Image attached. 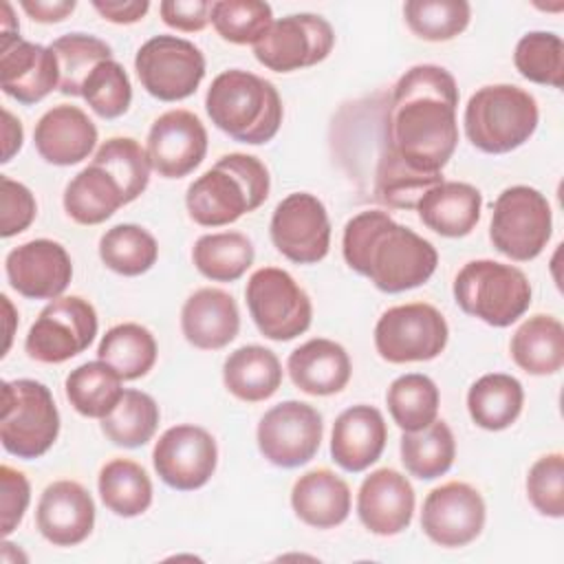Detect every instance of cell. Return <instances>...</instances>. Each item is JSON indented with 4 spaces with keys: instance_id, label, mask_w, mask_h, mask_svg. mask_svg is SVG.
Returning a JSON list of instances; mask_svg holds the SVG:
<instances>
[{
    "instance_id": "1",
    "label": "cell",
    "mask_w": 564,
    "mask_h": 564,
    "mask_svg": "<svg viewBox=\"0 0 564 564\" xmlns=\"http://www.w3.org/2000/svg\"><path fill=\"white\" fill-rule=\"evenodd\" d=\"M458 88L436 64L405 70L386 106L381 143L410 170L438 176L458 145Z\"/></svg>"
},
{
    "instance_id": "2",
    "label": "cell",
    "mask_w": 564,
    "mask_h": 564,
    "mask_svg": "<svg viewBox=\"0 0 564 564\" xmlns=\"http://www.w3.org/2000/svg\"><path fill=\"white\" fill-rule=\"evenodd\" d=\"M341 253L352 271L366 275L383 293L425 284L438 264V253L430 240L381 209L359 212L346 223Z\"/></svg>"
},
{
    "instance_id": "3",
    "label": "cell",
    "mask_w": 564,
    "mask_h": 564,
    "mask_svg": "<svg viewBox=\"0 0 564 564\" xmlns=\"http://www.w3.org/2000/svg\"><path fill=\"white\" fill-rule=\"evenodd\" d=\"M269 189L267 165L253 154L231 152L220 156L187 187L185 207L194 223L223 227L258 209L267 200Z\"/></svg>"
},
{
    "instance_id": "4",
    "label": "cell",
    "mask_w": 564,
    "mask_h": 564,
    "mask_svg": "<svg viewBox=\"0 0 564 564\" xmlns=\"http://www.w3.org/2000/svg\"><path fill=\"white\" fill-rule=\"evenodd\" d=\"M205 110L218 130L249 145L271 141L284 115L278 88L242 68H229L214 77L205 95Z\"/></svg>"
},
{
    "instance_id": "5",
    "label": "cell",
    "mask_w": 564,
    "mask_h": 564,
    "mask_svg": "<svg viewBox=\"0 0 564 564\" xmlns=\"http://www.w3.org/2000/svg\"><path fill=\"white\" fill-rule=\"evenodd\" d=\"M540 121L535 97L513 84L478 88L463 115L465 134L487 154H507L531 139Z\"/></svg>"
},
{
    "instance_id": "6",
    "label": "cell",
    "mask_w": 564,
    "mask_h": 564,
    "mask_svg": "<svg viewBox=\"0 0 564 564\" xmlns=\"http://www.w3.org/2000/svg\"><path fill=\"white\" fill-rule=\"evenodd\" d=\"M454 300L463 313L505 328L527 313L531 284L513 264L471 260L454 278Z\"/></svg>"
},
{
    "instance_id": "7",
    "label": "cell",
    "mask_w": 564,
    "mask_h": 564,
    "mask_svg": "<svg viewBox=\"0 0 564 564\" xmlns=\"http://www.w3.org/2000/svg\"><path fill=\"white\" fill-rule=\"evenodd\" d=\"M59 434V412L51 390L35 379L2 383L0 441L2 447L24 460L46 454Z\"/></svg>"
},
{
    "instance_id": "8",
    "label": "cell",
    "mask_w": 564,
    "mask_h": 564,
    "mask_svg": "<svg viewBox=\"0 0 564 564\" xmlns=\"http://www.w3.org/2000/svg\"><path fill=\"white\" fill-rule=\"evenodd\" d=\"M553 231V214L546 196L529 185H513L491 205V245L516 262L538 258Z\"/></svg>"
},
{
    "instance_id": "9",
    "label": "cell",
    "mask_w": 564,
    "mask_h": 564,
    "mask_svg": "<svg viewBox=\"0 0 564 564\" xmlns=\"http://www.w3.org/2000/svg\"><path fill=\"white\" fill-rule=\"evenodd\" d=\"M245 297L253 324L273 341L295 339L311 326V297L284 269L262 267L253 271Z\"/></svg>"
},
{
    "instance_id": "10",
    "label": "cell",
    "mask_w": 564,
    "mask_h": 564,
    "mask_svg": "<svg viewBox=\"0 0 564 564\" xmlns=\"http://www.w3.org/2000/svg\"><path fill=\"white\" fill-rule=\"evenodd\" d=\"M447 337L443 313L425 302L392 306L375 326V348L390 364L430 361L445 350Z\"/></svg>"
},
{
    "instance_id": "11",
    "label": "cell",
    "mask_w": 564,
    "mask_h": 564,
    "mask_svg": "<svg viewBox=\"0 0 564 564\" xmlns=\"http://www.w3.org/2000/svg\"><path fill=\"white\" fill-rule=\"evenodd\" d=\"M97 326V313L88 300L64 295L40 311L24 339V350L40 364H62L93 344Z\"/></svg>"
},
{
    "instance_id": "12",
    "label": "cell",
    "mask_w": 564,
    "mask_h": 564,
    "mask_svg": "<svg viewBox=\"0 0 564 564\" xmlns=\"http://www.w3.org/2000/svg\"><path fill=\"white\" fill-rule=\"evenodd\" d=\"M141 86L159 101H181L196 93L205 77L200 48L176 35H154L141 44L134 57Z\"/></svg>"
},
{
    "instance_id": "13",
    "label": "cell",
    "mask_w": 564,
    "mask_h": 564,
    "mask_svg": "<svg viewBox=\"0 0 564 564\" xmlns=\"http://www.w3.org/2000/svg\"><path fill=\"white\" fill-rule=\"evenodd\" d=\"M335 46V31L322 15L293 13L275 20L253 44L256 59L275 73L308 68L328 57Z\"/></svg>"
},
{
    "instance_id": "14",
    "label": "cell",
    "mask_w": 564,
    "mask_h": 564,
    "mask_svg": "<svg viewBox=\"0 0 564 564\" xmlns=\"http://www.w3.org/2000/svg\"><path fill=\"white\" fill-rule=\"evenodd\" d=\"M324 434L322 414L304 401H282L264 412L258 423V449L275 467L306 465L319 449Z\"/></svg>"
},
{
    "instance_id": "15",
    "label": "cell",
    "mask_w": 564,
    "mask_h": 564,
    "mask_svg": "<svg viewBox=\"0 0 564 564\" xmlns=\"http://www.w3.org/2000/svg\"><path fill=\"white\" fill-rule=\"evenodd\" d=\"M273 247L291 262L315 264L330 249V220L324 203L308 192L282 198L269 225Z\"/></svg>"
},
{
    "instance_id": "16",
    "label": "cell",
    "mask_w": 564,
    "mask_h": 564,
    "mask_svg": "<svg viewBox=\"0 0 564 564\" xmlns=\"http://www.w3.org/2000/svg\"><path fill=\"white\" fill-rule=\"evenodd\" d=\"M216 463V441L200 425L181 423L167 427L152 449V465L159 478L178 491H194L207 485Z\"/></svg>"
},
{
    "instance_id": "17",
    "label": "cell",
    "mask_w": 564,
    "mask_h": 564,
    "mask_svg": "<svg viewBox=\"0 0 564 564\" xmlns=\"http://www.w3.org/2000/svg\"><path fill=\"white\" fill-rule=\"evenodd\" d=\"M485 518L487 507L480 491L467 482L449 480L427 494L421 511V529L434 544L458 549L480 535Z\"/></svg>"
},
{
    "instance_id": "18",
    "label": "cell",
    "mask_w": 564,
    "mask_h": 564,
    "mask_svg": "<svg viewBox=\"0 0 564 564\" xmlns=\"http://www.w3.org/2000/svg\"><path fill=\"white\" fill-rule=\"evenodd\" d=\"M148 159L163 178H183L194 172L207 154V130L203 121L183 108L154 119L148 132Z\"/></svg>"
},
{
    "instance_id": "19",
    "label": "cell",
    "mask_w": 564,
    "mask_h": 564,
    "mask_svg": "<svg viewBox=\"0 0 564 564\" xmlns=\"http://www.w3.org/2000/svg\"><path fill=\"white\" fill-rule=\"evenodd\" d=\"M4 271L11 289L20 295L29 300H57L70 284L73 262L59 242L35 238L7 253Z\"/></svg>"
},
{
    "instance_id": "20",
    "label": "cell",
    "mask_w": 564,
    "mask_h": 564,
    "mask_svg": "<svg viewBox=\"0 0 564 564\" xmlns=\"http://www.w3.org/2000/svg\"><path fill=\"white\" fill-rule=\"evenodd\" d=\"M0 82L4 95L31 106L59 88V66L51 46L0 35Z\"/></svg>"
},
{
    "instance_id": "21",
    "label": "cell",
    "mask_w": 564,
    "mask_h": 564,
    "mask_svg": "<svg viewBox=\"0 0 564 564\" xmlns=\"http://www.w3.org/2000/svg\"><path fill=\"white\" fill-rule=\"evenodd\" d=\"M357 516L375 535L405 531L414 516V489L408 476L392 467H381L366 476L357 494Z\"/></svg>"
},
{
    "instance_id": "22",
    "label": "cell",
    "mask_w": 564,
    "mask_h": 564,
    "mask_svg": "<svg viewBox=\"0 0 564 564\" xmlns=\"http://www.w3.org/2000/svg\"><path fill=\"white\" fill-rule=\"evenodd\" d=\"M35 522L44 540L55 546L84 542L95 527V502L77 480H55L40 496Z\"/></svg>"
},
{
    "instance_id": "23",
    "label": "cell",
    "mask_w": 564,
    "mask_h": 564,
    "mask_svg": "<svg viewBox=\"0 0 564 564\" xmlns=\"http://www.w3.org/2000/svg\"><path fill=\"white\" fill-rule=\"evenodd\" d=\"M33 143L46 163L75 165L88 159L95 150L97 128L82 108L59 104L37 119Z\"/></svg>"
},
{
    "instance_id": "24",
    "label": "cell",
    "mask_w": 564,
    "mask_h": 564,
    "mask_svg": "<svg viewBox=\"0 0 564 564\" xmlns=\"http://www.w3.org/2000/svg\"><path fill=\"white\" fill-rule=\"evenodd\" d=\"M388 441L383 414L366 403L346 408L333 425L330 456L350 474H359L379 460Z\"/></svg>"
},
{
    "instance_id": "25",
    "label": "cell",
    "mask_w": 564,
    "mask_h": 564,
    "mask_svg": "<svg viewBox=\"0 0 564 564\" xmlns=\"http://www.w3.org/2000/svg\"><path fill=\"white\" fill-rule=\"evenodd\" d=\"M181 330L194 348H225L240 330L236 300L227 291L214 286L194 291L181 308Z\"/></svg>"
},
{
    "instance_id": "26",
    "label": "cell",
    "mask_w": 564,
    "mask_h": 564,
    "mask_svg": "<svg viewBox=\"0 0 564 564\" xmlns=\"http://www.w3.org/2000/svg\"><path fill=\"white\" fill-rule=\"evenodd\" d=\"M286 370L293 386L302 392L313 397H328L341 392L348 386L352 366L341 344L326 337H315L289 355Z\"/></svg>"
},
{
    "instance_id": "27",
    "label": "cell",
    "mask_w": 564,
    "mask_h": 564,
    "mask_svg": "<svg viewBox=\"0 0 564 564\" xmlns=\"http://www.w3.org/2000/svg\"><path fill=\"white\" fill-rule=\"evenodd\" d=\"M482 194L460 181H443L427 189L416 203L421 223L438 236L463 238L480 220Z\"/></svg>"
},
{
    "instance_id": "28",
    "label": "cell",
    "mask_w": 564,
    "mask_h": 564,
    "mask_svg": "<svg viewBox=\"0 0 564 564\" xmlns=\"http://www.w3.org/2000/svg\"><path fill=\"white\" fill-rule=\"evenodd\" d=\"M295 516L313 529H333L350 513V487L326 467L302 474L291 489Z\"/></svg>"
},
{
    "instance_id": "29",
    "label": "cell",
    "mask_w": 564,
    "mask_h": 564,
    "mask_svg": "<svg viewBox=\"0 0 564 564\" xmlns=\"http://www.w3.org/2000/svg\"><path fill=\"white\" fill-rule=\"evenodd\" d=\"M223 381L236 399L258 403L273 397L282 386V364L264 346H240L225 359Z\"/></svg>"
},
{
    "instance_id": "30",
    "label": "cell",
    "mask_w": 564,
    "mask_h": 564,
    "mask_svg": "<svg viewBox=\"0 0 564 564\" xmlns=\"http://www.w3.org/2000/svg\"><path fill=\"white\" fill-rule=\"evenodd\" d=\"M511 359L529 375H555L564 366V326L553 315H531L524 319L509 344Z\"/></svg>"
},
{
    "instance_id": "31",
    "label": "cell",
    "mask_w": 564,
    "mask_h": 564,
    "mask_svg": "<svg viewBox=\"0 0 564 564\" xmlns=\"http://www.w3.org/2000/svg\"><path fill=\"white\" fill-rule=\"evenodd\" d=\"M126 203L121 185L97 163L70 178L64 189V209L79 225H99Z\"/></svg>"
},
{
    "instance_id": "32",
    "label": "cell",
    "mask_w": 564,
    "mask_h": 564,
    "mask_svg": "<svg viewBox=\"0 0 564 564\" xmlns=\"http://www.w3.org/2000/svg\"><path fill=\"white\" fill-rule=\"evenodd\" d=\"M522 383L505 372H489L476 379L467 392L471 421L489 432L507 430L522 412Z\"/></svg>"
},
{
    "instance_id": "33",
    "label": "cell",
    "mask_w": 564,
    "mask_h": 564,
    "mask_svg": "<svg viewBox=\"0 0 564 564\" xmlns=\"http://www.w3.org/2000/svg\"><path fill=\"white\" fill-rule=\"evenodd\" d=\"M97 489L108 511L121 518H137L152 505V480L130 458H112L99 469Z\"/></svg>"
},
{
    "instance_id": "34",
    "label": "cell",
    "mask_w": 564,
    "mask_h": 564,
    "mask_svg": "<svg viewBox=\"0 0 564 564\" xmlns=\"http://www.w3.org/2000/svg\"><path fill=\"white\" fill-rule=\"evenodd\" d=\"M121 381V375L110 364L101 359L86 361L68 372L64 381L66 399L82 416L101 421L123 397Z\"/></svg>"
},
{
    "instance_id": "35",
    "label": "cell",
    "mask_w": 564,
    "mask_h": 564,
    "mask_svg": "<svg viewBox=\"0 0 564 564\" xmlns=\"http://www.w3.org/2000/svg\"><path fill=\"white\" fill-rule=\"evenodd\" d=\"M97 359L110 364L123 381H132L152 370L156 361V339L145 326L123 322L106 330L97 346Z\"/></svg>"
},
{
    "instance_id": "36",
    "label": "cell",
    "mask_w": 564,
    "mask_h": 564,
    "mask_svg": "<svg viewBox=\"0 0 564 564\" xmlns=\"http://www.w3.org/2000/svg\"><path fill=\"white\" fill-rule=\"evenodd\" d=\"M401 463L408 474L419 480H434L449 471L456 456V441L445 421H432L416 432H403L401 436Z\"/></svg>"
},
{
    "instance_id": "37",
    "label": "cell",
    "mask_w": 564,
    "mask_h": 564,
    "mask_svg": "<svg viewBox=\"0 0 564 564\" xmlns=\"http://www.w3.org/2000/svg\"><path fill=\"white\" fill-rule=\"evenodd\" d=\"M253 245L240 231L205 234L194 242L192 260L200 275L214 282H234L253 264Z\"/></svg>"
},
{
    "instance_id": "38",
    "label": "cell",
    "mask_w": 564,
    "mask_h": 564,
    "mask_svg": "<svg viewBox=\"0 0 564 564\" xmlns=\"http://www.w3.org/2000/svg\"><path fill=\"white\" fill-rule=\"evenodd\" d=\"M101 262L119 275H141L150 271L159 258V245L154 236L134 223H121L110 227L99 238Z\"/></svg>"
},
{
    "instance_id": "39",
    "label": "cell",
    "mask_w": 564,
    "mask_h": 564,
    "mask_svg": "<svg viewBox=\"0 0 564 564\" xmlns=\"http://www.w3.org/2000/svg\"><path fill=\"white\" fill-rule=\"evenodd\" d=\"M386 403L392 421L403 432H416L436 421L441 394L427 375L408 372L390 383Z\"/></svg>"
},
{
    "instance_id": "40",
    "label": "cell",
    "mask_w": 564,
    "mask_h": 564,
    "mask_svg": "<svg viewBox=\"0 0 564 564\" xmlns=\"http://www.w3.org/2000/svg\"><path fill=\"white\" fill-rule=\"evenodd\" d=\"M159 419V405L148 392L123 390V397L112 412L101 419V432L112 445L132 449L145 445L154 436Z\"/></svg>"
},
{
    "instance_id": "41",
    "label": "cell",
    "mask_w": 564,
    "mask_h": 564,
    "mask_svg": "<svg viewBox=\"0 0 564 564\" xmlns=\"http://www.w3.org/2000/svg\"><path fill=\"white\" fill-rule=\"evenodd\" d=\"M51 51L59 66V93L70 97H82V86L95 66L112 59V48L104 40L86 33L59 35L51 44Z\"/></svg>"
},
{
    "instance_id": "42",
    "label": "cell",
    "mask_w": 564,
    "mask_h": 564,
    "mask_svg": "<svg viewBox=\"0 0 564 564\" xmlns=\"http://www.w3.org/2000/svg\"><path fill=\"white\" fill-rule=\"evenodd\" d=\"M513 64L518 73L542 86L562 88L564 84V42L551 31L524 33L513 53Z\"/></svg>"
},
{
    "instance_id": "43",
    "label": "cell",
    "mask_w": 564,
    "mask_h": 564,
    "mask_svg": "<svg viewBox=\"0 0 564 564\" xmlns=\"http://www.w3.org/2000/svg\"><path fill=\"white\" fill-rule=\"evenodd\" d=\"M93 163L101 165L123 189L126 203L139 198L150 181V159L132 137H112L99 145Z\"/></svg>"
},
{
    "instance_id": "44",
    "label": "cell",
    "mask_w": 564,
    "mask_h": 564,
    "mask_svg": "<svg viewBox=\"0 0 564 564\" xmlns=\"http://www.w3.org/2000/svg\"><path fill=\"white\" fill-rule=\"evenodd\" d=\"M403 18L416 37L447 42L467 29L471 7L465 0H408Z\"/></svg>"
},
{
    "instance_id": "45",
    "label": "cell",
    "mask_w": 564,
    "mask_h": 564,
    "mask_svg": "<svg viewBox=\"0 0 564 564\" xmlns=\"http://www.w3.org/2000/svg\"><path fill=\"white\" fill-rule=\"evenodd\" d=\"M209 22L225 42L256 44L273 24V11L260 0H218L212 2Z\"/></svg>"
},
{
    "instance_id": "46",
    "label": "cell",
    "mask_w": 564,
    "mask_h": 564,
    "mask_svg": "<svg viewBox=\"0 0 564 564\" xmlns=\"http://www.w3.org/2000/svg\"><path fill=\"white\" fill-rule=\"evenodd\" d=\"M82 97L101 119L126 115L132 101V84L126 68L117 59L97 64L82 86Z\"/></svg>"
},
{
    "instance_id": "47",
    "label": "cell",
    "mask_w": 564,
    "mask_h": 564,
    "mask_svg": "<svg viewBox=\"0 0 564 564\" xmlns=\"http://www.w3.org/2000/svg\"><path fill=\"white\" fill-rule=\"evenodd\" d=\"M527 496L538 513L549 518L564 516V454L540 456L527 474Z\"/></svg>"
},
{
    "instance_id": "48",
    "label": "cell",
    "mask_w": 564,
    "mask_h": 564,
    "mask_svg": "<svg viewBox=\"0 0 564 564\" xmlns=\"http://www.w3.org/2000/svg\"><path fill=\"white\" fill-rule=\"evenodd\" d=\"M2 192H0V236L11 238L15 234H22L35 218L37 205L31 189L9 176L0 178Z\"/></svg>"
},
{
    "instance_id": "49",
    "label": "cell",
    "mask_w": 564,
    "mask_h": 564,
    "mask_svg": "<svg viewBox=\"0 0 564 564\" xmlns=\"http://www.w3.org/2000/svg\"><path fill=\"white\" fill-rule=\"evenodd\" d=\"M31 500V487L22 471L2 465L0 467V529L9 535L24 518Z\"/></svg>"
},
{
    "instance_id": "50",
    "label": "cell",
    "mask_w": 564,
    "mask_h": 564,
    "mask_svg": "<svg viewBox=\"0 0 564 564\" xmlns=\"http://www.w3.org/2000/svg\"><path fill=\"white\" fill-rule=\"evenodd\" d=\"M161 18L167 26L183 31V33H196L203 31L212 15V2L207 0H165L159 4Z\"/></svg>"
},
{
    "instance_id": "51",
    "label": "cell",
    "mask_w": 564,
    "mask_h": 564,
    "mask_svg": "<svg viewBox=\"0 0 564 564\" xmlns=\"http://www.w3.org/2000/svg\"><path fill=\"white\" fill-rule=\"evenodd\" d=\"M95 11L115 24H134L143 20L150 9L148 0H95Z\"/></svg>"
},
{
    "instance_id": "52",
    "label": "cell",
    "mask_w": 564,
    "mask_h": 564,
    "mask_svg": "<svg viewBox=\"0 0 564 564\" xmlns=\"http://www.w3.org/2000/svg\"><path fill=\"white\" fill-rule=\"evenodd\" d=\"M20 7L29 13L31 20L51 24V22L66 20L75 11L77 2L75 0H22Z\"/></svg>"
},
{
    "instance_id": "53",
    "label": "cell",
    "mask_w": 564,
    "mask_h": 564,
    "mask_svg": "<svg viewBox=\"0 0 564 564\" xmlns=\"http://www.w3.org/2000/svg\"><path fill=\"white\" fill-rule=\"evenodd\" d=\"M24 130L20 119H15L7 108L2 110V163H9L13 154L22 148Z\"/></svg>"
},
{
    "instance_id": "54",
    "label": "cell",
    "mask_w": 564,
    "mask_h": 564,
    "mask_svg": "<svg viewBox=\"0 0 564 564\" xmlns=\"http://www.w3.org/2000/svg\"><path fill=\"white\" fill-rule=\"evenodd\" d=\"M20 24L13 18V9L9 2H2V35H18Z\"/></svg>"
}]
</instances>
